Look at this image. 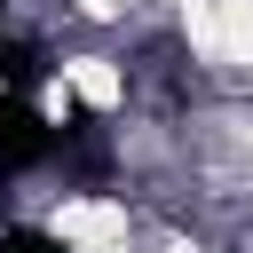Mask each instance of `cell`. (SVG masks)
I'll return each mask as SVG.
<instances>
[{
    "label": "cell",
    "instance_id": "cell-1",
    "mask_svg": "<svg viewBox=\"0 0 253 253\" xmlns=\"http://www.w3.org/2000/svg\"><path fill=\"white\" fill-rule=\"evenodd\" d=\"M182 40L206 63H253V0H190Z\"/></svg>",
    "mask_w": 253,
    "mask_h": 253
},
{
    "label": "cell",
    "instance_id": "cell-2",
    "mask_svg": "<svg viewBox=\"0 0 253 253\" xmlns=\"http://www.w3.org/2000/svg\"><path fill=\"white\" fill-rule=\"evenodd\" d=\"M55 237H63L71 253H126V206H111V198H71V206L55 213Z\"/></svg>",
    "mask_w": 253,
    "mask_h": 253
},
{
    "label": "cell",
    "instance_id": "cell-3",
    "mask_svg": "<svg viewBox=\"0 0 253 253\" xmlns=\"http://www.w3.org/2000/svg\"><path fill=\"white\" fill-rule=\"evenodd\" d=\"M63 87H71L79 103H95V111H119V95H126V79H119L103 55H71V63H63Z\"/></svg>",
    "mask_w": 253,
    "mask_h": 253
}]
</instances>
